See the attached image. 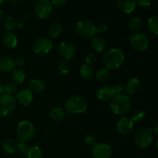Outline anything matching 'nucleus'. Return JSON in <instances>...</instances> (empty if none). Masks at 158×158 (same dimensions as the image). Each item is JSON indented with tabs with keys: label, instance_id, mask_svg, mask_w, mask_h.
Wrapping results in <instances>:
<instances>
[{
	"label": "nucleus",
	"instance_id": "412c9836",
	"mask_svg": "<svg viewBox=\"0 0 158 158\" xmlns=\"http://www.w3.org/2000/svg\"><path fill=\"white\" fill-rule=\"evenodd\" d=\"M80 77L85 80H89L94 77V70H93L91 66H89L87 64L82 65L80 69Z\"/></svg>",
	"mask_w": 158,
	"mask_h": 158
},
{
	"label": "nucleus",
	"instance_id": "2eb2a0df",
	"mask_svg": "<svg viewBox=\"0 0 158 158\" xmlns=\"http://www.w3.org/2000/svg\"><path fill=\"white\" fill-rule=\"evenodd\" d=\"M114 96V92L112 86H103L99 88L97 92V97L99 100L103 102L110 100Z\"/></svg>",
	"mask_w": 158,
	"mask_h": 158
},
{
	"label": "nucleus",
	"instance_id": "aec40b11",
	"mask_svg": "<svg viewBox=\"0 0 158 158\" xmlns=\"http://www.w3.org/2000/svg\"><path fill=\"white\" fill-rule=\"evenodd\" d=\"M91 46L94 51H96L97 52H101L102 51L104 50L105 47H106V41L100 35H97V36L95 35L92 38Z\"/></svg>",
	"mask_w": 158,
	"mask_h": 158
},
{
	"label": "nucleus",
	"instance_id": "7c9ffc66",
	"mask_svg": "<svg viewBox=\"0 0 158 158\" xmlns=\"http://www.w3.org/2000/svg\"><path fill=\"white\" fill-rule=\"evenodd\" d=\"M134 123H140L143 121L146 118V113L142 110H136L132 114V117H131Z\"/></svg>",
	"mask_w": 158,
	"mask_h": 158
},
{
	"label": "nucleus",
	"instance_id": "e433bc0d",
	"mask_svg": "<svg viewBox=\"0 0 158 158\" xmlns=\"http://www.w3.org/2000/svg\"><path fill=\"white\" fill-rule=\"evenodd\" d=\"M84 142L88 147H94L97 143V139L93 135H87L84 138Z\"/></svg>",
	"mask_w": 158,
	"mask_h": 158
},
{
	"label": "nucleus",
	"instance_id": "79ce46f5",
	"mask_svg": "<svg viewBox=\"0 0 158 158\" xmlns=\"http://www.w3.org/2000/svg\"><path fill=\"white\" fill-rule=\"evenodd\" d=\"M15 66H23L25 64H26V60H25L24 57L23 56L18 57V58L15 60Z\"/></svg>",
	"mask_w": 158,
	"mask_h": 158
},
{
	"label": "nucleus",
	"instance_id": "0eeeda50",
	"mask_svg": "<svg viewBox=\"0 0 158 158\" xmlns=\"http://www.w3.org/2000/svg\"><path fill=\"white\" fill-rule=\"evenodd\" d=\"M15 106L14 97L9 94L0 96V117H7L13 112Z\"/></svg>",
	"mask_w": 158,
	"mask_h": 158
},
{
	"label": "nucleus",
	"instance_id": "f8f14e48",
	"mask_svg": "<svg viewBox=\"0 0 158 158\" xmlns=\"http://www.w3.org/2000/svg\"><path fill=\"white\" fill-rule=\"evenodd\" d=\"M52 49V43L51 40L43 37L37 40L33 46V51L37 55L43 56L49 53Z\"/></svg>",
	"mask_w": 158,
	"mask_h": 158
},
{
	"label": "nucleus",
	"instance_id": "4468645a",
	"mask_svg": "<svg viewBox=\"0 0 158 158\" xmlns=\"http://www.w3.org/2000/svg\"><path fill=\"white\" fill-rule=\"evenodd\" d=\"M16 99L18 103L22 106H28L32 101L33 94L29 88H23L18 92Z\"/></svg>",
	"mask_w": 158,
	"mask_h": 158
},
{
	"label": "nucleus",
	"instance_id": "09e8293b",
	"mask_svg": "<svg viewBox=\"0 0 158 158\" xmlns=\"http://www.w3.org/2000/svg\"><path fill=\"white\" fill-rule=\"evenodd\" d=\"M0 150H1V148H0Z\"/></svg>",
	"mask_w": 158,
	"mask_h": 158
},
{
	"label": "nucleus",
	"instance_id": "393cba45",
	"mask_svg": "<svg viewBox=\"0 0 158 158\" xmlns=\"http://www.w3.org/2000/svg\"><path fill=\"white\" fill-rule=\"evenodd\" d=\"M26 75L24 71L20 69H15L12 73V81L15 85H20L24 82Z\"/></svg>",
	"mask_w": 158,
	"mask_h": 158
},
{
	"label": "nucleus",
	"instance_id": "dca6fc26",
	"mask_svg": "<svg viewBox=\"0 0 158 158\" xmlns=\"http://www.w3.org/2000/svg\"><path fill=\"white\" fill-rule=\"evenodd\" d=\"M117 7L123 13H131L137 7V0H117Z\"/></svg>",
	"mask_w": 158,
	"mask_h": 158
},
{
	"label": "nucleus",
	"instance_id": "c9c22d12",
	"mask_svg": "<svg viewBox=\"0 0 158 158\" xmlns=\"http://www.w3.org/2000/svg\"><path fill=\"white\" fill-rule=\"evenodd\" d=\"M108 31H109V27L106 24H100L96 27V32L100 35H104L107 33Z\"/></svg>",
	"mask_w": 158,
	"mask_h": 158
},
{
	"label": "nucleus",
	"instance_id": "ea45409f",
	"mask_svg": "<svg viewBox=\"0 0 158 158\" xmlns=\"http://www.w3.org/2000/svg\"><path fill=\"white\" fill-rule=\"evenodd\" d=\"M96 60H97V57L94 53H89L85 58L86 64L89 65V66L94 65L96 63Z\"/></svg>",
	"mask_w": 158,
	"mask_h": 158
},
{
	"label": "nucleus",
	"instance_id": "c03bdc74",
	"mask_svg": "<svg viewBox=\"0 0 158 158\" xmlns=\"http://www.w3.org/2000/svg\"><path fill=\"white\" fill-rule=\"evenodd\" d=\"M5 19V15H4V12H2V11L0 10V23H2V22Z\"/></svg>",
	"mask_w": 158,
	"mask_h": 158
},
{
	"label": "nucleus",
	"instance_id": "4be33fe9",
	"mask_svg": "<svg viewBox=\"0 0 158 158\" xmlns=\"http://www.w3.org/2000/svg\"><path fill=\"white\" fill-rule=\"evenodd\" d=\"M63 32V26L60 23H54L51 25L48 29V35L51 38H56Z\"/></svg>",
	"mask_w": 158,
	"mask_h": 158
},
{
	"label": "nucleus",
	"instance_id": "5701e85b",
	"mask_svg": "<svg viewBox=\"0 0 158 158\" xmlns=\"http://www.w3.org/2000/svg\"><path fill=\"white\" fill-rule=\"evenodd\" d=\"M29 89L32 92L40 93L45 89V84L42 80H38V79H34L29 83Z\"/></svg>",
	"mask_w": 158,
	"mask_h": 158
},
{
	"label": "nucleus",
	"instance_id": "ddd939ff",
	"mask_svg": "<svg viewBox=\"0 0 158 158\" xmlns=\"http://www.w3.org/2000/svg\"><path fill=\"white\" fill-rule=\"evenodd\" d=\"M134 127V123L131 117H123L119 120L117 124V130L119 134L126 136L131 134Z\"/></svg>",
	"mask_w": 158,
	"mask_h": 158
},
{
	"label": "nucleus",
	"instance_id": "9d476101",
	"mask_svg": "<svg viewBox=\"0 0 158 158\" xmlns=\"http://www.w3.org/2000/svg\"><path fill=\"white\" fill-rule=\"evenodd\" d=\"M112 154L113 148L108 143H96L92 148V155L94 158H110Z\"/></svg>",
	"mask_w": 158,
	"mask_h": 158
},
{
	"label": "nucleus",
	"instance_id": "7ed1b4c3",
	"mask_svg": "<svg viewBox=\"0 0 158 158\" xmlns=\"http://www.w3.org/2000/svg\"><path fill=\"white\" fill-rule=\"evenodd\" d=\"M66 109L72 114H79L85 112L87 109L86 100L80 96H72L66 102Z\"/></svg>",
	"mask_w": 158,
	"mask_h": 158
},
{
	"label": "nucleus",
	"instance_id": "473e14b6",
	"mask_svg": "<svg viewBox=\"0 0 158 158\" xmlns=\"http://www.w3.org/2000/svg\"><path fill=\"white\" fill-rule=\"evenodd\" d=\"M58 69L62 74H67L70 70V64L66 60H62L59 64Z\"/></svg>",
	"mask_w": 158,
	"mask_h": 158
},
{
	"label": "nucleus",
	"instance_id": "c85d7f7f",
	"mask_svg": "<svg viewBox=\"0 0 158 158\" xmlns=\"http://www.w3.org/2000/svg\"><path fill=\"white\" fill-rule=\"evenodd\" d=\"M26 157L27 158H42L43 157V151L39 147H32V148H29Z\"/></svg>",
	"mask_w": 158,
	"mask_h": 158
},
{
	"label": "nucleus",
	"instance_id": "de8ad7c7",
	"mask_svg": "<svg viewBox=\"0 0 158 158\" xmlns=\"http://www.w3.org/2000/svg\"><path fill=\"white\" fill-rule=\"evenodd\" d=\"M6 1V0H0V4H2V3H4Z\"/></svg>",
	"mask_w": 158,
	"mask_h": 158
},
{
	"label": "nucleus",
	"instance_id": "cd10ccee",
	"mask_svg": "<svg viewBox=\"0 0 158 158\" xmlns=\"http://www.w3.org/2000/svg\"><path fill=\"white\" fill-rule=\"evenodd\" d=\"M65 116H66L65 110L60 107L54 108V109H52L49 112V117H50V118L53 120H56V121L63 119L65 117Z\"/></svg>",
	"mask_w": 158,
	"mask_h": 158
},
{
	"label": "nucleus",
	"instance_id": "49530a36",
	"mask_svg": "<svg viewBox=\"0 0 158 158\" xmlns=\"http://www.w3.org/2000/svg\"><path fill=\"white\" fill-rule=\"evenodd\" d=\"M11 1V2H12V3H18V2H19L20 1H22V0H10Z\"/></svg>",
	"mask_w": 158,
	"mask_h": 158
},
{
	"label": "nucleus",
	"instance_id": "37998d69",
	"mask_svg": "<svg viewBox=\"0 0 158 158\" xmlns=\"http://www.w3.org/2000/svg\"><path fill=\"white\" fill-rule=\"evenodd\" d=\"M4 93V85L0 82V96L2 95Z\"/></svg>",
	"mask_w": 158,
	"mask_h": 158
},
{
	"label": "nucleus",
	"instance_id": "20e7f679",
	"mask_svg": "<svg viewBox=\"0 0 158 158\" xmlns=\"http://www.w3.org/2000/svg\"><path fill=\"white\" fill-rule=\"evenodd\" d=\"M153 131L149 128H141L134 134V143L138 148H146L149 146L154 138Z\"/></svg>",
	"mask_w": 158,
	"mask_h": 158
},
{
	"label": "nucleus",
	"instance_id": "6ab92c4d",
	"mask_svg": "<svg viewBox=\"0 0 158 158\" xmlns=\"http://www.w3.org/2000/svg\"><path fill=\"white\" fill-rule=\"evenodd\" d=\"M15 67V60L9 56L0 58V70L4 73H9Z\"/></svg>",
	"mask_w": 158,
	"mask_h": 158
},
{
	"label": "nucleus",
	"instance_id": "f03ea898",
	"mask_svg": "<svg viewBox=\"0 0 158 158\" xmlns=\"http://www.w3.org/2000/svg\"><path fill=\"white\" fill-rule=\"evenodd\" d=\"M131 107V101L127 94H116L110 101V108L117 115H124Z\"/></svg>",
	"mask_w": 158,
	"mask_h": 158
},
{
	"label": "nucleus",
	"instance_id": "f257e3e1",
	"mask_svg": "<svg viewBox=\"0 0 158 158\" xmlns=\"http://www.w3.org/2000/svg\"><path fill=\"white\" fill-rule=\"evenodd\" d=\"M125 60L124 52L118 48H113L104 53L103 63L106 69H116L120 67Z\"/></svg>",
	"mask_w": 158,
	"mask_h": 158
},
{
	"label": "nucleus",
	"instance_id": "f704fd0d",
	"mask_svg": "<svg viewBox=\"0 0 158 158\" xmlns=\"http://www.w3.org/2000/svg\"><path fill=\"white\" fill-rule=\"evenodd\" d=\"M15 90V85L13 83H7L4 85V93L5 94L12 95Z\"/></svg>",
	"mask_w": 158,
	"mask_h": 158
},
{
	"label": "nucleus",
	"instance_id": "b1692460",
	"mask_svg": "<svg viewBox=\"0 0 158 158\" xmlns=\"http://www.w3.org/2000/svg\"><path fill=\"white\" fill-rule=\"evenodd\" d=\"M2 148L7 154H13L16 151L17 144L12 139H6L2 141Z\"/></svg>",
	"mask_w": 158,
	"mask_h": 158
},
{
	"label": "nucleus",
	"instance_id": "39448f33",
	"mask_svg": "<svg viewBox=\"0 0 158 158\" xmlns=\"http://www.w3.org/2000/svg\"><path fill=\"white\" fill-rule=\"evenodd\" d=\"M17 136L21 142H26L31 140L35 134V127L31 122L23 120L17 127Z\"/></svg>",
	"mask_w": 158,
	"mask_h": 158
},
{
	"label": "nucleus",
	"instance_id": "4c0bfd02",
	"mask_svg": "<svg viewBox=\"0 0 158 158\" xmlns=\"http://www.w3.org/2000/svg\"><path fill=\"white\" fill-rule=\"evenodd\" d=\"M137 5H138L141 9H148L151 7V0H137Z\"/></svg>",
	"mask_w": 158,
	"mask_h": 158
},
{
	"label": "nucleus",
	"instance_id": "1a4fd4ad",
	"mask_svg": "<svg viewBox=\"0 0 158 158\" xmlns=\"http://www.w3.org/2000/svg\"><path fill=\"white\" fill-rule=\"evenodd\" d=\"M52 11L50 0H39L35 5V13L38 18L43 19L49 16Z\"/></svg>",
	"mask_w": 158,
	"mask_h": 158
},
{
	"label": "nucleus",
	"instance_id": "a211bd4d",
	"mask_svg": "<svg viewBox=\"0 0 158 158\" xmlns=\"http://www.w3.org/2000/svg\"><path fill=\"white\" fill-rule=\"evenodd\" d=\"M2 40L3 45L8 49H13L17 46V43H18L16 36L12 32H7L3 34Z\"/></svg>",
	"mask_w": 158,
	"mask_h": 158
},
{
	"label": "nucleus",
	"instance_id": "9b49d317",
	"mask_svg": "<svg viewBox=\"0 0 158 158\" xmlns=\"http://www.w3.org/2000/svg\"><path fill=\"white\" fill-rule=\"evenodd\" d=\"M58 52L63 60L69 61L75 56L76 48L69 41H63L59 46Z\"/></svg>",
	"mask_w": 158,
	"mask_h": 158
},
{
	"label": "nucleus",
	"instance_id": "a878e982",
	"mask_svg": "<svg viewBox=\"0 0 158 158\" xmlns=\"http://www.w3.org/2000/svg\"><path fill=\"white\" fill-rule=\"evenodd\" d=\"M142 26H143V23H142L141 19H140L139 17H134V18L131 19V21L129 22L128 28L131 32L137 33L141 29Z\"/></svg>",
	"mask_w": 158,
	"mask_h": 158
},
{
	"label": "nucleus",
	"instance_id": "f3484780",
	"mask_svg": "<svg viewBox=\"0 0 158 158\" xmlns=\"http://www.w3.org/2000/svg\"><path fill=\"white\" fill-rule=\"evenodd\" d=\"M140 88V82L136 77H133L127 80L124 86L123 90L127 95H134Z\"/></svg>",
	"mask_w": 158,
	"mask_h": 158
},
{
	"label": "nucleus",
	"instance_id": "bb28decb",
	"mask_svg": "<svg viewBox=\"0 0 158 158\" xmlns=\"http://www.w3.org/2000/svg\"><path fill=\"white\" fill-rule=\"evenodd\" d=\"M148 28L150 32L154 35H157L158 34V16L157 15H154L151 16L148 19Z\"/></svg>",
	"mask_w": 158,
	"mask_h": 158
},
{
	"label": "nucleus",
	"instance_id": "58836bf2",
	"mask_svg": "<svg viewBox=\"0 0 158 158\" xmlns=\"http://www.w3.org/2000/svg\"><path fill=\"white\" fill-rule=\"evenodd\" d=\"M113 89H114V95L116 94H122L123 91V89H124V86H123L122 83H115L112 86Z\"/></svg>",
	"mask_w": 158,
	"mask_h": 158
},
{
	"label": "nucleus",
	"instance_id": "a18cd8bd",
	"mask_svg": "<svg viewBox=\"0 0 158 158\" xmlns=\"http://www.w3.org/2000/svg\"><path fill=\"white\" fill-rule=\"evenodd\" d=\"M157 133H158V125L156 124V126L154 127V131H153V134H157Z\"/></svg>",
	"mask_w": 158,
	"mask_h": 158
},
{
	"label": "nucleus",
	"instance_id": "a19ab883",
	"mask_svg": "<svg viewBox=\"0 0 158 158\" xmlns=\"http://www.w3.org/2000/svg\"><path fill=\"white\" fill-rule=\"evenodd\" d=\"M66 2V0H51V3H52V6H55V7L60 8L63 7Z\"/></svg>",
	"mask_w": 158,
	"mask_h": 158
},
{
	"label": "nucleus",
	"instance_id": "6e6552de",
	"mask_svg": "<svg viewBox=\"0 0 158 158\" xmlns=\"http://www.w3.org/2000/svg\"><path fill=\"white\" fill-rule=\"evenodd\" d=\"M131 46L138 52H143L147 50L149 46L150 41L148 37L141 32L134 34L131 38Z\"/></svg>",
	"mask_w": 158,
	"mask_h": 158
},
{
	"label": "nucleus",
	"instance_id": "2f4dec72",
	"mask_svg": "<svg viewBox=\"0 0 158 158\" xmlns=\"http://www.w3.org/2000/svg\"><path fill=\"white\" fill-rule=\"evenodd\" d=\"M16 20L13 17L9 16L5 19L4 26L8 32H12V31H13L15 29V27H16Z\"/></svg>",
	"mask_w": 158,
	"mask_h": 158
},
{
	"label": "nucleus",
	"instance_id": "72a5a7b5",
	"mask_svg": "<svg viewBox=\"0 0 158 158\" xmlns=\"http://www.w3.org/2000/svg\"><path fill=\"white\" fill-rule=\"evenodd\" d=\"M19 154L22 156H25L27 154L28 151H29V146L26 144L25 142H20L18 145H17V149Z\"/></svg>",
	"mask_w": 158,
	"mask_h": 158
},
{
	"label": "nucleus",
	"instance_id": "423d86ee",
	"mask_svg": "<svg viewBox=\"0 0 158 158\" xmlns=\"http://www.w3.org/2000/svg\"><path fill=\"white\" fill-rule=\"evenodd\" d=\"M76 30L81 38L84 39L93 38L97 33L95 25L87 19H83L79 22L76 27Z\"/></svg>",
	"mask_w": 158,
	"mask_h": 158
},
{
	"label": "nucleus",
	"instance_id": "c756f323",
	"mask_svg": "<svg viewBox=\"0 0 158 158\" xmlns=\"http://www.w3.org/2000/svg\"><path fill=\"white\" fill-rule=\"evenodd\" d=\"M110 77V70L106 67L101 68L96 73V79L100 82H104Z\"/></svg>",
	"mask_w": 158,
	"mask_h": 158
}]
</instances>
